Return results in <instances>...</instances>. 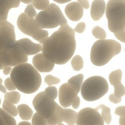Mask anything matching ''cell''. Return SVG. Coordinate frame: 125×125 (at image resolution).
I'll list each match as a JSON object with an SVG mask.
<instances>
[{"instance_id": "c3c4849f", "label": "cell", "mask_w": 125, "mask_h": 125, "mask_svg": "<svg viewBox=\"0 0 125 125\" xmlns=\"http://www.w3.org/2000/svg\"><path fill=\"white\" fill-rule=\"evenodd\" d=\"M56 125H64L63 124H62V123H59V124H57Z\"/></svg>"}, {"instance_id": "7402d4cb", "label": "cell", "mask_w": 125, "mask_h": 125, "mask_svg": "<svg viewBox=\"0 0 125 125\" xmlns=\"http://www.w3.org/2000/svg\"><path fill=\"white\" fill-rule=\"evenodd\" d=\"M62 107L57 105L55 112L51 118L46 120L48 125H56L62 122L61 119V112Z\"/></svg>"}, {"instance_id": "681fc988", "label": "cell", "mask_w": 125, "mask_h": 125, "mask_svg": "<svg viewBox=\"0 0 125 125\" xmlns=\"http://www.w3.org/2000/svg\"><path fill=\"white\" fill-rule=\"evenodd\" d=\"M0 104H1V99L0 98Z\"/></svg>"}, {"instance_id": "1f68e13d", "label": "cell", "mask_w": 125, "mask_h": 125, "mask_svg": "<svg viewBox=\"0 0 125 125\" xmlns=\"http://www.w3.org/2000/svg\"><path fill=\"white\" fill-rule=\"evenodd\" d=\"M114 95L117 98H121L125 94V88L124 85L121 83L114 86Z\"/></svg>"}, {"instance_id": "8992f818", "label": "cell", "mask_w": 125, "mask_h": 125, "mask_svg": "<svg viewBox=\"0 0 125 125\" xmlns=\"http://www.w3.org/2000/svg\"><path fill=\"white\" fill-rule=\"evenodd\" d=\"M35 20L42 29L54 28L59 25L67 24V21L61 10L53 3L49 4L46 9L37 14Z\"/></svg>"}, {"instance_id": "44dd1931", "label": "cell", "mask_w": 125, "mask_h": 125, "mask_svg": "<svg viewBox=\"0 0 125 125\" xmlns=\"http://www.w3.org/2000/svg\"><path fill=\"white\" fill-rule=\"evenodd\" d=\"M95 109L97 111L101 109L102 110V114L101 116L104 120V121L105 122V123L107 125L110 124L111 121V115L110 113V108L104 104H102L96 107Z\"/></svg>"}, {"instance_id": "f546056e", "label": "cell", "mask_w": 125, "mask_h": 125, "mask_svg": "<svg viewBox=\"0 0 125 125\" xmlns=\"http://www.w3.org/2000/svg\"><path fill=\"white\" fill-rule=\"evenodd\" d=\"M32 125H48L46 120L40 115L38 113H35L32 118Z\"/></svg>"}, {"instance_id": "6da1fadb", "label": "cell", "mask_w": 125, "mask_h": 125, "mask_svg": "<svg viewBox=\"0 0 125 125\" xmlns=\"http://www.w3.org/2000/svg\"><path fill=\"white\" fill-rule=\"evenodd\" d=\"M76 49L75 33L68 24L61 26L42 43L43 55L57 64H64L73 56Z\"/></svg>"}, {"instance_id": "d6986e66", "label": "cell", "mask_w": 125, "mask_h": 125, "mask_svg": "<svg viewBox=\"0 0 125 125\" xmlns=\"http://www.w3.org/2000/svg\"><path fill=\"white\" fill-rule=\"evenodd\" d=\"M17 109L18 114L22 120L28 121L32 117L33 111L28 105L21 104L18 106Z\"/></svg>"}, {"instance_id": "74e56055", "label": "cell", "mask_w": 125, "mask_h": 125, "mask_svg": "<svg viewBox=\"0 0 125 125\" xmlns=\"http://www.w3.org/2000/svg\"><path fill=\"white\" fill-rule=\"evenodd\" d=\"M108 99H109V101H110L111 102H112V103H114V104L119 103L121 101V100H122L121 98H119L116 97L114 95L113 93L111 94L109 96Z\"/></svg>"}, {"instance_id": "3957f363", "label": "cell", "mask_w": 125, "mask_h": 125, "mask_svg": "<svg viewBox=\"0 0 125 125\" xmlns=\"http://www.w3.org/2000/svg\"><path fill=\"white\" fill-rule=\"evenodd\" d=\"M120 43L111 39L98 40L93 44L90 52L91 62L96 66H103L107 63L121 51Z\"/></svg>"}, {"instance_id": "bcb514c9", "label": "cell", "mask_w": 125, "mask_h": 125, "mask_svg": "<svg viewBox=\"0 0 125 125\" xmlns=\"http://www.w3.org/2000/svg\"><path fill=\"white\" fill-rule=\"evenodd\" d=\"M33 0H21V1L25 3V4H30L32 3Z\"/></svg>"}, {"instance_id": "277c9868", "label": "cell", "mask_w": 125, "mask_h": 125, "mask_svg": "<svg viewBox=\"0 0 125 125\" xmlns=\"http://www.w3.org/2000/svg\"><path fill=\"white\" fill-rule=\"evenodd\" d=\"M105 15L111 32L114 34L125 32V0H109Z\"/></svg>"}, {"instance_id": "f35d334b", "label": "cell", "mask_w": 125, "mask_h": 125, "mask_svg": "<svg viewBox=\"0 0 125 125\" xmlns=\"http://www.w3.org/2000/svg\"><path fill=\"white\" fill-rule=\"evenodd\" d=\"M80 97L79 96H77L74 99V100L73 101V102L72 103V104H71V105H72V107L74 109H76L79 107V106L80 105Z\"/></svg>"}, {"instance_id": "30bf717a", "label": "cell", "mask_w": 125, "mask_h": 125, "mask_svg": "<svg viewBox=\"0 0 125 125\" xmlns=\"http://www.w3.org/2000/svg\"><path fill=\"white\" fill-rule=\"evenodd\" d=\"M16 41L13 25L7 20L0 21V53L13 45Z\"/></svg>"}, {"instance_id": "484cf974", "label": "cell", "mask_w": 125, "mask_h": 125, "mask_svg": "<svg viewBox=\"0 0 125 125\" xmlns=\"http://www.w3.org/2000/svg\"><path fill=\"white\" fill-rule=\"evenodd\" d=\"M4 98L5 100L8 101L15 104H17L20 102L21 95L18 91H12L5 93Z\"/></svg>"}, {"instance_id": "52a82bcc", "label": "cell", "mask_w": 125, "mask_h": 125, "mask_svg": "<svg viewBox=\"0 0 125 125\" xmlns=\"http://www.w3.org/2000/svg\"><path fill=\"white\" fill-rule=\"evenodd\" d=\"M17 24L21 31L32 37L40 44H42L48 37V32L41 28L36 23L35 19L29 17L24 12L19 15Z\"/></svg>"}, {"instance_id": "60d3db41", "label": "cell", "mask_w": 125, "mask_h": 125, "mask_svg": "<svg viewBox=\"0 0 125 125\" xmlns=\"http://www.w3.org/2000/svg\"><path fill=\"white\" fill-rule=\"evenodd\" d=\"M12 70V67L9 66H5L3 69V73L5 75H9Z\"/></svg>"}, {"instance_id": "f1b7e54d", "label": "cell", "mask_w": 125, "mask_h": 125, "mask_svg": "<svg viewBox=\"0 0 125 125\" xmlns=\"http://www.w3.org/2000/svg\"><path fill=\"white\" fill-rule=\"evenodd\" d=\"M92 33L96 38L100 40L104 39L106 36L104 30L99 26H96L92 29Z\"/></svg>"}, {"instance_id": "8fae6325", "label": "cell", "mask_w": 125, "mask_h": 125, "mask_svg": "<svg viewBox=\"0 0 125 125\" xmlns=\"http://www.w3.org/2000/svg\"><path fill=\"white\" fill-rule=\"evenodd\" d=\"M76 124L77 125H104V121L98 111L86 107L78 113Z\"/></svg>"}, {"instance_id": "ba28073f", "label": "cell", "mask_w": 125, "mask_h": 125, "mask_svg": "<svg viewBox=\"0 0 125 125\" xmlns=\"http://www.w3.org/2000/svg\"><path fill=\"white\" fill-rule=\"evenodd\" d=\"M28 56L17 41L15 43L0 53V61L4 67L15 66L21 63H26Z\"/></svg>"}, {"instance_id": "9a60e30c", "label": "cell", "mask_w": 125, "mask_h": 125, "mask_svg": "<svg viewBox=\"0 0 125 125\" xmlns=\"http://www.w3.org/2000/svg\"><path fill=\"white\" fill-rule=\"evenodd\" d=\"M18 43L23 48L26 55H33L42 51V45L36 43L27 38H23L17 41Z\"/></svg>"}, {"instance_id": "7dc6e473", "label": "cell", "mask_w": 125, "mask_h": 125, "mask_svg": "<svg viewBox=\"0 0 125 125\" xmlns=\"http://www.w3.org/2000/svg\"><path fill=\"white\" fill-rule=\"evenodd\" d=\"M4 67L3 66V65L2 64V63H1V62H0V70L3 69Z\"/></svg>"}, {"instance_id": "5bb4252c", "label": "cell", "mask_w": 125, "mask_h": 125, "mask_svg": "<svg viewBox=\"0 0 125 125\" xmlns=\"http://www.w3.org/2000/svg\"><path fill=\"white\" fill-rule=\"evenodd\" d=\"M65 13L67 18L72 21H76L81 19L83 16V8L76 1L68 3L65 7Z\"/></svg>"}, {"instance_id": "ffe728a7", "label": "cell", "mask_w": 125, "mask_h": 125, "mask_svg": "<svg viewBox=\"0 0 125 125\" xmlns=\"http://www.w3.org/2000/svg\"><path fill=\"white\" fill-rule=\"evenodd\" d=\"M0 125H17L13 117L0 108Z\"/></svg>"}, {"instance_id": "b9f144b4", "label": "cell", "mask_w": 125, "mask_h": 125, "mask_svg": "<svg viewBox=\"0 0 125 125\" xmlns=\"http://www.w3.org/2000/svg\"><path fill=\"white\" fill-rule=\"evenodd\" d=\"M2 80H0V91L2 93H5L6 92V89L5 88V86L2 84Z\"/></svg>"}, {"instance_id": "ac0fdd59", "label": "cell", "mask_w": 125, "mask_h": 125, "mask_svg": "<svg viewBox=\"0 0 125 125\" xmlns=\"http://www.w3.org/2000/svg\"><path fill=\"white\" fill-rule=\"evenodd\" d=\"M78 113L69 108H63L61 112L62 121L64 122L68 125H74L77 121Z\"/></svg>"}, {"instance_id": "d590c367", "label": "cell", "mask_w": 125, "mask_h": 125, "mask_svg": "<svg viewBox=\"0 0 125 125\" xmlns=\"http://www.w3.org/2000/svg\"><path fill=\"white\" fill-rule=\"evenodd\" d=\"M85 29V24L83 22H79L73 29L74 32H77L78 33H82L83 32Z\"/></svg>"}, {"instance_id": "5b68a950", "label": "cell", "mask_w": 125, "mask_h": 125, "mask_svg": "<svg viewBox=\"0 0 125 125\" xmlns=\"http://www.w3.org/2000/svg\"><path fill=\"white\" fill-rule=\"evenodd\" d=\"M80 90L84 100L88 102L95 101L107 92L108 84L106 80L101 76H92L83 82Z\"/></svg>"}, {"instance_id": "4dcf8cb0", "label": "cell", "mask_w": 125, "mask_h": 125, "mask_svg": "<svg viewBox=\"0 0 125 125\" xmlns=\"http://www.w3.org/2000/svg\"><path fill=\"white\" fill-rule=\"evenodd\" d=\"M44 92L48 97L54 100L57 97L58 91L55 86H49L45 88Z\"/></svg>"}, {"instance_id": "f6af8a7d", "label": "cell", "mask_w": 125, "mask_h": 125, "mask_svg": "<svg viewBox=\"0 0 125 125\" xmlns=\"http://www.w3.org/2000/svg\"><path fill=\"white\" fill-rule=\"evenodd\" d=\"M18 125H32L30 123L27 121H22L19 123Z\"/></svg>"}, {"instance_id": "4316f807", "label": "cell", "mask_w": 125, "mask_h": 125, "mask_svg": "<svg viewBox=\"0 0 125 125\" xmlns=\"http://www.w3.org/2000/svg\"><path fill=\"white\" fill-rule=\"evenodd\" d=\"M71 63L73 69L75 71H79L83 68V60L80 55L75 56L72 59Z\"/></svg>"}, {"instance_id": "cb8c5ba5", "label": "cell", "mask_w": 125, "mask_h": 125, "mask_svg": "<svg viewBox=\"0 0 125 125\" xmlns=\"http://www.w3.org/2000/svg\"><path fill=\"white\" fill-rule=\"evenodd\" d=\"M83 80V74H79L74 76L69 79L67 83L73 86L77 90L79 93L80 91L81 87L82 82Z\"/></svg>"}, {"instance_id": "8d00e7d4", "label": "cell", "mask_w": 125, "mask_h": 125, "mask_svg": "<svg viewBox=\"0 0 125 125\" xmlns=\"http://www.w3.org/2000/svg\"><path fill=\"white\" fill-rule=\"evenodd\" d=\"M115 114L120 117L125 116V106H120L117 107L115 109Z\"/></svg>"}, {"instance_id": "4fadbf2b", "label": "cell", "mask_w": 125, "mask_h": 125, "mask_svg": "<svg viewBox=\"0 0 125 125\" xmlns=\"http://www.w3.org/2000/svg\"><path fill=\"white\" fill-rule=\"evenodd\" d=\"M32 63L36 69L40 72L51 71L55 63L48 60L42 53L35 55L32 59Z\"/></svg>"}, {"instance_id": "7bdbcfd3", "label": "cell", "mask_w": 125, "mask_h": 125, "mask_svg": "<svg viewBox=\"0 0 125 125\" xmlns=\"http://www.w3.org/2000/svg\"><path fill=\"white\" fill-rule=\"evenodd\" d=\"M120 125H125V116L121 117L119 119Z\"/></svg>"}, {"instance_id": "83f0119b", "label": "cell", "mask_w": 125, "mask_h": 125, "mask_svg": "<svg viewBox=\"0 0 125 125\" xmlns=\"http://www.w3.org/2000/svg\"><path fill=\"white\" fill-rule=\"evenodd\" d=\"M49 4V0H33L32 5L36 9L44 10L47 8Z\"/></svg>"}, {"instance_id": "ab89813d", "label": "cell", "mask_w": 125, "mask_h": 125, "mask_svg": "<svg viewBox=\"0 0 125 125\" xmlns=\"http://www.w3.org/2000/svg\"><path fill=\"white\" fill-rule=\"evenodd\" d=\"M77 1L83 8L86 9L89 8V3L88 0H77Z\"/></svg>"}, {"instance_id": "e0dca14e", "label": "cell", "mask_w": 125, "mask_h": 125, "mask_svg": "<svg viewBox=\"0 0 125 125\" xmlns=\"http://www.w3.org/2000/svg\"><path fill=\"white\" fill-rule=\"evenodd\" d=\"M21 0H0V15L8 16L9 10L18 7Z\"/></svg>"}, {"instance_id": "f907efd6", "label": "cell", "mask_w": 125, "mask_h": 125, "mask_svg": "<svg viewBox=\"0 0 125 125\" xmlns=\"http://www.w3.org/2000/svg\"><path fill=\"white\" fill-rule=\"evenodd\" d=\"M2 80V79H1L0 78V80Z\"/></svg>"}, {"instance_id": "603a6c76", "label": "cell", "mask_w": 125, "mask_h": 125, "mask_svg": "<svg viewBox=\"0 0 125 125\" xmlns=\"http://www.w3.org/2000/svg\"><path fill=\"white\" fill-rule=\"evenodd\" d=\"M2 107L5 111L13 117L17 116L18 114V109L16 106L6 100H4L2 103Z\"/></svg>"}, {"instance_id": "9c48e42d", "label": "cell", "mask_w": 125, "mask_h": 125, "mask_svg": "<svg viewBox=\"0 0 125 125\" xmlns=\"http://www.w3.org/2000/svg\"><path fill=\"white\" fill-rule=\"evenodd\" d=\"M32 104L40 115L47 120L53 115L58 104L42 91L37 94L32 101Z\"/></svg>"}, {"instance_id": "7c38bea8", "label": "cell", "mask_w": 125, "mask_h": 125, "mask_svg": "<svg viewBox=\"0 0 125 125\" xmlns=\"http://www.w3.org/2000/svg\"><path fill=\"white\" fill-rule=\"evenodd\" d=\"M78 93L76 88L68 83L62 84L59 89V100L61 105L64 108L71 105Z\"/></svg>"}, {"instance_id": "7a4b0ae2", "label": "cell", "mask_w": 125, "mask_h": 125, "mask_svg": "<svg viewBox=\"0 0 125 125\" xmlns=\"http://www.w3.org/2000/svg\"><path fill=\"white\" fill-rule=\"evenodd\" d=\"M10 78L16 89L25 94L35 92L42 83V78L36 68L28 63H23L14 66Z\"/></svg>"}, {"instance_id": "d6a6232c", "label": "cell", "mask_w": 125, "mask_h": 125, "mask_svg": "<svg viewBox=\"0 0 125 125\" xmlns=\"http://www.w3.org/2000/svg\"><path fill=\"white\" fill-rule=\"evenodd\" d=\"M44 82L47 85L51 86L53 84H56L60 83L61 80L57 77H54L51 75H48L45 76Z\"/></svg>"}, {"instance_id": "ee69618b", "label": "cell", "mask_w": 125, "mask_h": 125, "mask_svg": "<svg viewBox=\"0 0 125 125\" xmlns=\"http://www.w3.org/2000/svg\"><path fill=\"white\" fill-rule=\"evenodd\" d=\"M53 0L57 3H59L60 4H62V3H65L67 2H69V1H71V0Z\"/></svg>"}, {"instance_id": "836d02e7", "label": "cell", "mask_w": 125, "mask_h": 125, "mask_svg": "<svg viewBox=\"0 0 125 125\" xmlns=\"http://www.w3.org/2000/svg\"><path fill=\"white\" fill-rule=\"evenodd\" d=\"M24 13L31 18H34L37 15V12L32 4H29L26 6L24 10Z\"/></svg>"}, {"instance_id": "e575fe53", "label": "cell", "mask_w": 125, "mask_h": 125, "mask_svg": "<svg viewBox=\"0 0 125 125\" xmlns=\"http://www.w3.org/2000/svg\"><path fill=\"white\" fill-rule=\"evenodd\" d=\"M4 86L6 89L9 90V91H14L16 89V87L13 83L10 77L7 78L4 81Z\"/></svg>"}, {"instance_id": "2e32d148", "label": "cell", "mask_w": 125, "mask_h": 125, "mask_svg": "<svg viewBox=\"0 0 125 125\" xmlns=\"http://www.w3.org/2000/svg\"><path fill=\"white\" fill-rule=\"evenodd\" d=\"M105 9V2L104 0H94L91 4L90 15L95 21L99 20L104 15Z\"/></svg>"}, {"instance_id": "d4e9b609", "label": "cell", "mask_w": 125, "mask_h": 125, "mask_svg": "<svg viewBox=\"0 0 125 125\" xmlns=\"http://www.w3.org/2000/svg\"><path fill=\"white\" fill-rule=\"evenodd\" d=\"M122 72L121 69H118L110 73L109 75V81L110 84L115 86L121 83Z\"/></svg>"}]
</instances>
